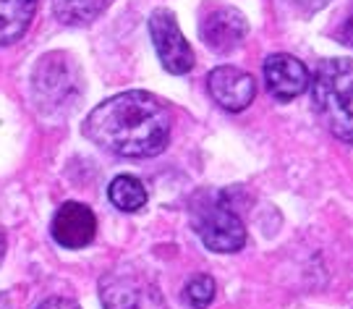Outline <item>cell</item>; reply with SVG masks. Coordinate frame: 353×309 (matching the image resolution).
<instances>
[{"label":"cell","mask_w":353,"mask_h":309,"mask_svg":"<svg viewBox=\"0 0 353 309\" xmlns=\"http://www.w3.org/2000/svg\"><path fill=\"white\" fill-rule=\"evenodd\" d=\"M170 110L154 94L121 92L100 103L81 123L92 144L121 157H154L170 142Z\"/></svg>","instance_id":"1"},{"label":"cell","mask_w":353,"mask_h":309,"mask_svg":"<svg viewBox=\"0 0 353 309\" xmlns=\"http://www.w3.org/2000/svg\"><path fill=\"white\" fill-rule=\"evenodd\" d=\"M351 81L353 68L348 58H332L316 68L312 84V100L316 113L327 123V129L341 139L351 142L353 118H351Z\"/></svg>","instance_id":"2"},{"label":"cell","mask_w":353,"mask_h":309,"mask_svg":"<svg viewBox=\"0 0 353 309\" xmlns=\"http://www.w3.org/2000/svg\"><path fill=\"white\" fill-rule=\"evenodd\" d=\"M105 309H168L160 286L150 275L131 268H115L100 281Z\"/></svg>","instance_id":"3"},{"label":"cell","mask_w":353,"mask_h":309,"mask_svg":"<svg viewBox=\"0 0 353 309\" xmlns=\"http://www.w3.org/2000/svg\"><path fill=\"white\" fill-rule=\"evenodd\" d=\"M34 100L42 110H58L63 105H71L79 94V71L74 61L65 52H48L34 68L32 77Z\"/></svg>","instance_id":"4"},{"label":"cell","mask_w":353,"mask_h":309,"mask_svg":"<svg viewBox=\"0 0 353 309\" xmlns=\"http://www.w3.org/2000/svg\"><path fill=\"white\" fill-rule=\"evenodd\" d=\"M196 233L204 241L207 249H212L217 255H230L241 252L246 244V226L243 220L228 210L225 205H207L196 212Z\"/></svg>","instance_id":"5"},{"label":"cell","mask_w":353,"mask_h":309,"mask_svg":"<svg viewBox=\"0 0 353 309\" xmlns=\"http://www.w3.org/2000/svg\"><path fill=\"white\" fill-rule=\"evenodd\" d=\"M150 37L154 50L160 55V63L165 66V71L183 77L194 68V50L186 42V37L181 34V26H178L176 16L165 8L150 16Z\"/></svg>","instance_id":"6"},{"label":"cell","mask_w":353,"mask_h":309,"mask_svg":"<svg viewBox=\"0 0 353 309\" xmlns=\"http://www.w3.org/2000/svg\"><path fill=\"white\" fill-rule=\"evenodd\" d=\"M207 90L220 108L230 113H241L254 103L256 97V81L252 74L241 71L236 66H217L207 77Z\"/></svg>","instance_id":"7"},{"label":"cell","mask_w":353,"mask_h":309,"mask_svg":"<svg viewBox=\"0 0 353 309\" xmlns=\"http://www.w3.org/2000/svg\"><path fill=\"white\" fill-rule=\"evenodd\" d=\"M52 239L63 249H84L97 233V218L84 202H63L52 218Z\"/></svg>","instance_id":"8"},{"label":"cell","mask_w":353,"mask_h":309,"mask_svg":"<svg viewBox=\"0 0 353 309\" xmlns=\"http://www.w3.org/2000/svg\"><path fill=\"white\" fill-rule=\"evenodd\" d=\"M265 81L275 100L288 103L309 90V68L288 52H275L265 61Z\"/></svg>","instance_id":"9"},{"label":"cell","mask_w":353,"mask_h":309,"mask_svg":"<svg viewBox=\"0 0 353 309\" xmlns=\"http://www.w3.org/2000/svg\"><path fill=\"white\" fill-rule=\"evenodd\" d=\"M199 32H202L204 45L210 50L225 55V52L236 50L241 42L246 39V34H249V21L236 8H217L210 16H204Z\"/></svg>","instance_id":"10"},{"label":"cell","mask_w":353,"mask_h":309,"mask_svg":"<svg viewBox=\"0 0 353 309\" xmlns=\"http://www.w3.org/2000/svg\"><path fill=\"white\" fill-rule=\"evenodd\" d=\"M37 3L39 0H0V48L24 37L37 13Z\"/></svg>","instance_id":"11"},{"label":"cell","mask_w":353,"mask_h":309,"mask_svg":"<svg viewBox=\"0 0 353 309\" xmlns=\"http://www.w3.org/2000/svg\"><path fill=\"white\" fill-rule=\"evenodd\" d=\"M108 3L110 0H52V13L65 26H87L100 16Z\"/></svg>","instance_id":"12"},{"label":"cell","mask_w":353,"mask_h":309,"mask_svg":"<svg viewBox=\"0 0 353 309\" xmlns=\"http://www.w3.org/2000/svg\"><path fill=\"white\" fill-rule=\"evenodd\" d=\"M108 197H110V202H113L121 212H139L141 207L147 205V199H150L144 183H141L137 176H128V173L113 179L110 189H108Z\"/></svg>","instance_id":"13"},{"label":"cell","mask_w":353,"mask_h":309,"mask_svg":"<svg viewBox=\"0 0 353 309\" xmlns=\"http://www.w3.org/2000/svg\"><path fill=\"white\" fill-rule=\"evenodd\" d=\"M217 286L210 275H194L189 283L183 286V301L191 309H207L214 301Z\"/></svg>","instance_id":"14"},{"label":"cell","mask_w":353,"mask_h":309,"mask_svg":"<svg viewBox=\"0 0 353 309\" xmlns=\"http://www.w3.org/2000/svg\"><path fill=\"white\" fill-rule=\"evenodd\" d=\"M37 309H81L79 304H76L74 299H63V297H50L45 299L42 304H39Z\"/></svg>","instance_id":"15"},{"label":"cell","mask_w":353,"mask_h":309,"mask_svg":"<svg viewBox=\"0 0 353 309\" xmlns=\"http://www.w3.org/2000/svg\"><path fill=\"white\" fill-rule=\"evenodd\" d=\"M293 3H299V6H303L306 11H316V8H322L327 0H293Z\"/></svg>","instance_id":"16"},{"label":"cell","mask_w":353,"mask_h":309,"mask_svg":"<svg viewBox=\"0 0 353 309\" xmlns=\"http://www.w3.org/2000/svg\"><path fill=\"white\" fill-rule=\"evenodd\" d=\"M0 309H11V299L6 294H0Z\"/></svg>","instance_id":"17"},{"label":"cell","mask_w":353,"mask_h":309,"mask_svg":"<svg viewBox=\"0 0 353 309\" xmlns=\"http://www.w3.org/2000/svg\"><path fill=\"white\" fill-rule=\"evenodd\" d=\"M3 257H6V236L0 233V262H3Z\"/></svg>","instance_id":"18"}]
</instances>
